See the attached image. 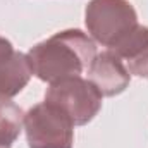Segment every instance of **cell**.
I'll return each mask as SVG.
<instances>
[{"label": "cell", "instance_id": "cell-1", "mask_svg": "<svg viewBox=\"0 0 148 148\" xmlns=\"http://www.w3.org/2000/svg\"><path fill=\"white\" fill-rule=\"evenodd\" d=\"M95 55V41L81 29L55 33L28 52L33 74L45 83L81 76L86 67H90Z\"/></svg>", "mask_w": 148, "mask_h": 148}, {"label": "cell", "instance_id": "cell-2", "mask_svg": "<svg viewBox=\"0 0 148 148\" xmlns=\"http://www.w3.org/2000/svg\"><path fill=\"white\" fill-rule=\"evenodd\" d=\"M84 24L95 41L112 48L138 26V14L127 0H90Z\"/></svg>", "mask_w": 148, "mask_h": 148}, {"label": "cell", "instance_id": "cell-3", "mask_svg": "<svg viewBox=\"0 0 148 148\" xmlns=\"http://www.w3.org/2000/svg\"><path fill=\"white\" fill-rule=\"evenodd\" d=\"M45 102L59 107L74 126H84L102 109V93L90 79L76 76L50 83Z\"/></svg>", "mask_w": 148, "mask_h": 148}, {"label": "cell", "instance_id": "cell-4", "mask_svg": "<svg viewBox=\"0 0 148 148\" xmlns=\"http://www.w3.org/2000/svg\"><path fill=\"white\" fill-rule=\"evenodd\" d=\"M24 131L29 148H73V121L48 102H41L24 114Z\"/></svg>", "mask_w": 148, "mask_h": 148}, {"label": "cell", "instance_id": "cell-5", "mask_svg": "<svg viewBox=\"0 0 148 148\" xmlns=\"http://www.w3.org/2000/svg\"><path fill=\"white\" fill-rule=\"evenodd\" d=\"M33 76L28 53L17 52L7 38L0 36V100L19 95Z\"/></svg>", "mask_w": 148, "mask_h": 148}, {"label": "cell", "instance_id": "cell-6", "mask_svg": "<svg viewBox=\"0 0 148 148\" xmlns=\"http://www.w3.org/2000/svg\"><path fill=\"white\" fill-rule=\"evenodd\" d=\"M88 79L97 86L102 97H115L129 86L131 74L110 50H107L95 55L91 60L88 67Z\"/></svg>", "mask_w": 148, "mask_h": 148}, {"label": "cell", "instance_id": "cell-7", "mask_svg": "<svg viewBox=\"0 0 148 148\" xmlns=\"http://www.w3.org/2000/svg\"><path fill=\"white\" fill-rule=\"evenodd\" d=\"M124 64L127 73L138 77H148V28L136 26L115 47L109 48Z\"/></svg>", "mask_w": 148, "mask_h": 148}, {"label": "cell", "instance_id": "cell-8", "mask_svg": "<svg viewBox=\"0 0 148 148\" xmlns=\"http://www.w3.org/2000/svg\"><path fill=\"white\" fill-rule=\"evenodd\" d=\"M24 126V112L10 100H0V145L12 147Z\"/></svg>", "mask_w": 148, "mask_h": 148}, {"label": "cell", "instance_id": "cell-9", "mask_svg": "<svg viewBox=\"0 0 148 148\" xmlns=\"http://www.w3.org/2000/svg\"><path fill=\"white\" fill-rule=\"evenodd\" d=\"M0 148H10V147H2V145H0Z\"/></svg>", "mask_w": 148, "mask_h": 148}]
</instances>
